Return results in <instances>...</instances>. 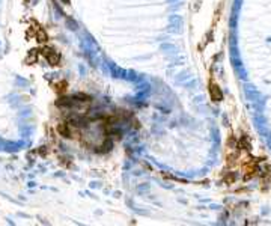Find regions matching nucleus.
<instances>
[{"label": "nucleus", "instance_id": "nucleus-1", "mask_svg": "<svg viewBox=\"0 0 271 226\" xmlns=\"http://www.w3.org/2000/svg\"><path fill=\"white\" fill-rule=\"evenodd\" d=\"M210 92H211V98L214 100V101H220L222 100V94H220V90H218V88L217 86H211L210 88Z\"/></svg>", "mask_w": 271, "mask_h": 226}]
</instances>
